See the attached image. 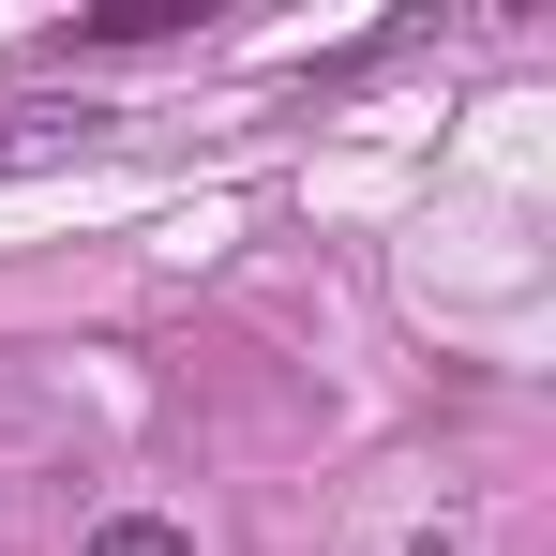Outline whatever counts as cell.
I'll return each mask as SVG.
<instances>
[{
  "mask_svg": "<svg viewBox=\"0 0 556 556\" xmlns=\"http://www.w3.org/2000/svg\"><path fill=\"white\" fill-rule=\"evenodd\" d=\"M91 556H195L166 511H121V527H91Z\"/></svg>",
  "mask_w": 556,
  "mask_h": 556,
  "instance_id": "obj_1",
  "label": "cell"
},
{
  "mask_svg": "<svg viewBox=\"0 0 556 556\" xmlns=\"http://www.w3.org/2000/svg\"><path fill=\"white\" fill-rule=\"evenodd\" d=\"M181 15H195V0H105L91 30H105V46H151V30H181Z\"/></svg>",
  "mask_w": 556,
  "mask_h": 556,
  "instance_id": "obj_2",
  "label": "cell"
}]
</instances>
